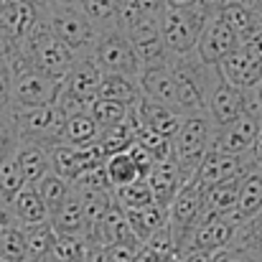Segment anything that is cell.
Wrapping results in <instances>:
<instances>
[{"mask_svg":"<svg viewBox=\"0 0 262 262\" xmlns=\"http://www.w3.org/2000/svg\"><path fill=\"white\" fill-rule=\"evenodd\" d=\"M250 104H252V92H245V89L229 84L222 74L216 79V84L209 94V104H206V115L211 117L214 127H224L239 117H245L250 112Z\"/></svg>","mask_w":262,"mask_h":262,"instance_id":"7c38bea8","label":"cell"},{"mask_svg":"<svg viewBox=\"0 0 262 262\" xmlns=\"http://www.w3.org/2000/svg\"><path fill=\"white\" fill-rule=\"evenodd\" d=\"M219 74L234 87L255 92L262 82V51L252 41L242 43L219 64Z\"/></svg>","mask_w":262,"mask_h":262,"instance_id":"4fadbf2b","label":"cell"},{"mask_svg":"<svg viewBox=\"0 0 262 262\" xmlns=\"http://www.w3.org/2000/svg\"><path fill=\"white\" fill-rule=\"evenodd\" d=\"M10 222H15V219L10 216V211H8V206H3V209H0V229H3L5 224H10Z\"/></svg>","mask_w":262,"mask_h":262,"instance_id":"7dc6e473","label":"cell"},{"mask_svg":"<svg viewBox=\"0 0 262 262\" xmlns=\"http://www.w3.org/2000/svg\"><path fill=\"white\" fill-rule=\"evenodd\" d=\"M232 247L247 252L252 260L262 262V211L255 219H250V222H245V224L239 227L237 239H234Z\"/></svg>","mask_w":262,"mask_h":262,"instance_id":"8d00e7d4","label":"cell"},{"mask_svg":"<svg viewBox=\"0 0 262 262\" xmlns=\"http://www.w3.org/2000/svg\"><path fill=\"white\" fill-rule=\"evenodd\" d=\"M219 15H222V18H224V23H227V26L239 36V41H242V43L255 41V36L262 31L260 13H257L252 5H247V3L229 0V3L219 10Z\"/></svg>","mask_w":262,"mask_h":262,"instance_id":"d4e9b609","label":"cell"},{"mask_svg":"<svg viewBox=\"0 0 262 262\" xmlns=\"http://www.w3.org/2000/svg\"><path fill=\"white\" fill-rule=\"evenodd\" d=\"M227 3H229V0H201V8H204L209 15H214V13H219Z\"/></svg>","mask_w":262,"mask_h":262,"instance_id":"f6af8a7d","label":"cell"},{"mask_svg":"<svg viewBox=\"0 0 262 262\" xmlns=\"http://www.w3.org/2000/svg\"><path fill=\"white\" fill-rule=\"evenodd\" d=\"M125 216L130 222L133 234L145 245L153 234H158L163 227H168V209L161 204H148L140 209H125Z\"/></svg>","mask_w":262,"mask_h":262,"instance_id":"484cf974","label":"cell"},{"mask_svg":"<svg viewBox=\"0 0 262 262\" xmlns=\"http://www.w3.org/2000/svg\"><path fill=\"white\" fill-rule=\"evenodd\" d=\"M26 3H31V5H33V8L38 10V13H43V10H46V8L51 5V0H26Z\"/></svg>","mask_w":262,"mask_h":262,"instance_id":"c3c4849f","label":"cell"},{"mask_svg":"<svg viewBox=\"0 0 262 262\" xmlns=\"http://www.w3.org/2000/svg\"><path fill=\"white\" fill-rule=\"evenodd\" d=\"M242 46L239 36L224 23V18L219 13L209 15L206 18V26L201 31V38H199V46L193 51V56L209 67H219L232 51H237Z\"/></svg>","mask_w":262,"mask_h":262,"instance_id":"8fae6325","label":"cell"},{"mask_svg":"<svg viewBox=\"0 0 262 262\" xmlns=\"http://www.w3.org/2000/svg\"><path fill=\"white\" fill-rule=\"evenodd\" d=\"M0 260L3 262H28L26 234L18 222H10L0 229Z\"/></svg>","mask_w":262,"mask_h":262,"instance_id":"d6a6232c","label":"cell"},{"mask_svg":"<svg viewBox=\"0 0 262 262\" xmlns=\"http://www.w3.org/2000/svg\"><path fill=\"white\" fill-rule=\"evenodd\" d=\"M173 74L178 112L183 117L186 115H206L209 94L219 79V67H209L191 54L183 59H173Z\"/></svg>","mask_w":262,"mask_h":262,"instance_id":"6da1fadb","label":"cell"},{"mask_svg":"<svg viewBox=\"0 0 262 262\" xmlns=\"http://www.w3.org/2000/svg\"><path fill=\"white\" fill-rule=\"evenodd\" d=\"M13 112V74L5 59H0V122H8Z\"/></svg>","mask_w":262,"mask_h":262,"instance_id":"7bdbcfd3","label":"cell"},{"mask_svg":"<svg viewBox=\"0 0 262 262\" xmlns=\"http://www.w3.org/2000/svg\"><path fill=\"white\" fill-rule=\"evenodd\" d=\"M140 92L145 99L150 102H161L178 110V97H176V74H173V61L171 64H161V67H148L140 72L138 77Z\"/></svg>","mask_w":262,"mask_h":262,"instance_id":"d6986e66","label":"cell"},{"mask_svg":"<svg viewBox=\"0 0 262 262\" xmlns=\"http://www.w3.org/2000/svg\"><path fill=\"white\" fill-rule=\"evenodd\" d=\"M64 115L56 110V104L46 107H13L10 122L18 133L20 140H33V143H46L54 145L59 143V130L64 125Z\"/></svg>","mask_w":262,"mask_h":262,"instance_id":"9c48e42d","label":"cell"},{"mask_svg":"<svg viewBox=\"0 0 262 262\" xmlns=\"http://www.w3.org/2000/svg\"><path fill=\"white\" fill-rule=\"evenodd\" d=\"M3 206H8V201H5V199H3V193H0V209H3Z\"/></svg>","mask_w":262,"mask_h":262,"instance_id":"816d5d0a","label":"cell"},{"mask_svg":"<svg viewBox=\"0 0 262 262\" xmlns=\"http://www.w3.org/2000/svg\"><path fill=\"white\" fill-rule=\"evenodd\" d=\"M239 3H247V5H252V8H255V3H257V0H239Z\"/></svg>","mask_w":262,"mask_h":262,"instance_id":"f5cc1de1","label":"cell"},{"mask_svg":"<svg viewBox=\"0 0 262 262\" xmlns=\"http://www.w3.org/2000/svg\"><path fill=\"white\" fill-rule=\"evenodd\" d=\"M89 56L97 61V67L104 74L140 77V72H143V67L138 61V54L130 43L127 31H122L117 26L97 31V38H94V46H92Z\"/></svg>","mask_w":262,"mask_h":262,"instance_id":"8992f818","label":"cell"},{"mask_svg":"<svg viewBox=\"0 0 262 262\" xmlns=\"http://www.w3.org/2000/svg\"><path fill=\"white\" fill-rule=\"evenodd\" d=\"M51 5H79V0H51Z\"/></svg>","mask_w":262,"mask_h":262,"instance_id":"681fc988","label":"cell"},{"mask_svg":"<svg viewBox=\"0 0 262 262\" xmlns=\"http://www.w3.org/2000/svg\"><path fill=\"white\" fill-rule=\"evenodd\" d=\"M102 77H104V72L97 67V61L89 54H84V56H77V61L69 69V74L64 77L61 87H64V92H69L72 97H77L79 102L92 104L99 97Z\"/></svg>","mask_w":262,"mask_h":262,"instance_id":"e0dca14e","label":"cell"},{"mask_svg":"<svg viewBox=\"0 0 262 262\" xmlns=\"http://www.w3.org/2000/svg\"><path fill=\"white\" fill-rule=\"evenodd\" d=\"M8 211L10 216L20 224V227H28V224H41V222H49V209L36 188V183H26L10 201H8Z\"/></svg>","mask_w":262,"mask_h":262,"instance_id":"603a6c76","label":"cell"},{"mask_svg":"<svg viewBox=\"0 0 262 262\" xmlns=\"http://www.w3.org/2000/svg\"><path fill=\"white\" fill-rule=\"evenodd\" d=\"M20 46L38 72H43L46 77H54L59 82H64V77L69 74V69L77 61V54L51 33V28L46 26L43 18H38V23L33 26V31L26 36V41Z\"/></svg>","mask_w":262,"mask_h":262,"instance_id":"3957f363","label":"cell"},{"mask_svg":"<svg viewBox=\"0 0 262 262\" xmlns=\"http://www.w3.org/2000/svg\"><path fill=\"white\" fill-rule=\"evenodd\" d=\"M239 183H242V176L239 178H232V181H224V183H216V186H209L206 188V196H204V211H206V216L234 214L237 199H239Z\"/></svg>","mask_w":262,"mask_h":262,"instance_id":"f546056e","label":"cell"},{"mask_svg":"<svg viewBox=\"0 0 262 262\" xmlns=\"http://www.w3.org/2000/svg\"><path fill=\"white\" fill-rule=\"evenodd\" d=\"M104 173L110 178L112 191H117V188H122V186H130V183L138 181V178H145L127 150H125V153L107 156V161H104Z\"/></svg>","mask_w":262,"mask_h":262,"instance_id":"1f68e13d","label":"cell"},{"mask_svg":"<svg viewBox=\"0 0 262 262\" xmlns=\"http://www.w3.org/2000/svg\"><path fill=\"white\" fill-rule=\"evenodd\" d=\"M206 18L209 13L204 8H163V13L158 15V26L173 59L191 56L196 51Z\"/></svg>","mask_w":262,"mask_h":262,"instance_id":"277c9868","label":"cell"},{"mask_svg":"<svg viewBox=\"0 0 262 262\" xmlns=\"http://www.w3.org/2000/svg\"><path fill=\"white\" fill-rule=\"evenodd\" d=\"M242 222L234 216V214H216V216H204V222L196 227V232L191 234L188 245L183 247L181 257L183 255H191V252H209V255H216L222 250H229L237 239V232H239ZM178 257V260H181Z\"/></svg>","mask_w":262,"mask_h":262,"instance_id":"30bf717a","label":"cell"},{"mask_svg":"<svg viewBox=\"0 0 262 262\" xmlns=\"http://www.w3.org/2000/svg\"><path fill=\"white\" fill-rule=\"evenodd\" d=\"M5 3H8V0H0V8H3V5H5Z\"/></svg>","mask_w":262,"mask_h":262,"instance_id":"680465c9","label":"cell"},{"mask_svg":"<svg viewBox=\"0 0 262 262\" xmlns=\"http://www.w3.org/2000/svg\"><path fill=\"white\" fill-rule=\"evenodd\" d=\"M255 10H257V13H260V18H262V5H257V8H255Z\"/></svg>","mask_w":262,"mask_h":262,"instance_id":"9f6ffc18","label":"cell"},{"mask_svg":"<svg viewBox=\"0 0 262 262\" xmlns=\"http://www.w3.org/2000/svg\"><path fill=\"white\" fill-rule=\"evenodd\" d=\"M214 140V122L209 115H186L183 125L173 138V158L183 178H193L201 161L211 150Z\"/></svg>","mask_w":262,"mask_h":262,"instance_id":"5b68a950","label":"cell"},{"mask_svg":"<svg viewBox=\"0 0 262 262\" xmlns=\"http://www.w3.org/2000/svg\"><path fill=\"white\" fill-rule=\"evenodd\" d=\"M89 115L94 117V122L99 125V130H112L122 122H127L130 117V107L120 104V102H112V99H102L97 97L92 104H89Z\"/></svg>","mask_w":262,"mask_h":262,"instance_id":"836d02e7","label":"cell"},{"mask_svg":"<svg viewBox=\"0 0 262 262\" xmlns=\"http://www.w3.org/2000/svg\"><path fill=\"white\" fill-rule=\"evenodd\" d=\"M51 227L56 234H67V237H87V214H84V201L82 193L72 186L69 199L49 216Z\"/></svg>","mask_w":262,"mask_h":262,"instance_id":"7402d4cb","label":"cell"},{"mask_svg":"<svg viewBox=\"0 0 262 262\" xmlns=\"http://www.w3.org/2000/svg\"><path fill=\"white\" fill-rule=\"evenodd\" d=\"M255 166L257 163L252 156H232V153H222V150H209L196 171V178L201 181L204 188H209V186L239 178L247 171H252Z\"/></svg>","mask_w":262,"mask_h":262,"instance_id":"9a60e30c","label":"cell"},{"mask_svg":"<svg viewBox=\"0 0 262 262\" xmlns=\"http://www.w3.org/2000/svg\"><path fill=\"white\" fill-rule=\"evenodd\" d=\"M145 181H148V186H150L156 201H158L161 206H166V209L171 206V201L176 199V193H178L181 186L186 183V178L181 173V168H178V163H176L173 156L166 158V161H156V166L148 171Z\"/></svg>","mask_w":262,"mask_h":262,"instance_id":"44dd1931","label":"cell"},{"mask_svg":"<svg viewBox=\"0 0 262 262\" xmlns=\"http://www.w3.org/2000/svg\"><path fill=\"white\" fill-rule=\"evenodd\" d=\"M257 171H260V173H262V161H260V163H257Z\"/></svg>","mask_w":262,"mask_h":262,"instance_id":"6f0895ef","label":"cell"},{"mask_svg":"<svg viewBox=\"0 0 262 262\" xmlns=\"http://www.w3.org/2000/svg\"><path fill=\"white\" fill-rule=\"evenodd\" d=\"M257 5H262V0H257V3H255V8H257Z\"/></svg>","mask_w":262,"mask_h":262,"instance_id":"91938a15","label":"cell"},{"mask_svg":"<svg viewBox=\"0 0 262 262\" xmlns=\"http://www.w3.org/2000/svg\"><path fill=\"white\" fill-rule=\"evenodd\" d=\"M51 262H89L87 237L56 234L54 247H51Z\"/></svg>","mask_w":262,"mask_h":262,"instance_id":"d590c367","label":"cell"},{"mask_svg":"<svg viewBox=\"0 0 262 262\" xmlns=\"http://www.w3.org/2000/svg\"><path fill=\"white\" fill-rule=\"evenodd\" d=\"M255 102H257V107L262 110V82H260V87L255 89Z\"/></svg>","mask_w":262,"mask_h":262,"instance_id":"f907efd6","label":"cell"},{"mask_svg":"<svg viewBox=\"0 0 262 262\" xmlns=\"http://www.w3.org/2000/svg\"><path fill=\"white\" fill-rule=\"evenodd\" d=\"M260 211H262V173L257 171V166H255L252 171H247V173L242 176L234 216L245 224V222L255 219Z\"/></svg>","mask_w":262,"mask_h":262,"instance_id":"4316f807","label":"cell"},{"mask_svg":"<svg viewBox=\"0 0 262 262\" xmlns=\"http://www.w3.org/2000/svg\"><path fill=\"white\" fill-rule=\"evenodd\" d=\"M120 3H122V0H79V5L84 8V13L89 15V20L97 26V31L117 26Z\"/></svg>","mask_w":262,"mask_h":262,"instance_id":"f35d334b","label":"cell"},{"mask_svg":"<svg viewBox=\"0 0 262 262\" xmlns=\"http://www.w3.org/2000/svg\"><path fill=\"white\" fill-rule=\"evenodd\" d=\"M5 61L13 74V107H46L56 102L61 92V82L38 72L26 56L23 46L8 54Z\"/></svg>","mask_w":262,"mask_h":262,"instance_id":"7a4b0ae2","label":"cell"},{"mask_svg":"<svg viewBox=\"0 0 262 262\" xmlns=\"http://www.w3.org/2000/svg\"><path fill=\"white\" fill-rule=\"evenodd\" d=\"M204 196H206V188L193 176V178H188L181 186V191L176 193V199L171 201V206H168V229L173 234L178 257H181L183 247L188 245L191 234L196 232V227L206 216V211H204Z\"/></svg>","mask_w":262,"mask_h":262,"instance_id":"ba28073f","label":"cell"},{"mask_svg":"<svg viewBox=\"0 0 262 262\" xmlns=\"http://www.w3.org/2000/svg\"><path fill=\"white\" fill-rule=\"evenodd\" d=\"M168 8H201V0H166Z\"/></svg>","mask_w":262,"mask_h":262,"instance_id":"bcb514c9","label":"cell"},{"mask_svg":"<svg viewBox=\"0 0 262 262\" xmlns=\"http://www.w3.org/2000/svg\"><path fill=\"white\" fill-rule=\"evenodd\" d=\"M0 18H3V41L5 43H23L26 36L38 23L41 13L26 0H8L0 8Z\"/></svg>","mask_w":262,"mask_h":262,"instance_id":"ac0fdd59","label":"cell"},{"mask_svg":"<svg viewBox=\"0 0 262 262\" xmlns=\"http://www.w3.org/2000/svg\"><path fill=\"white\" fill-rule=\"evenodd\" d=\"M135 143V125H133V117H127V122L112 127V130H104L99 135V145L104 148L107 156H115V153H125L130 145Z\"/></svg>","mask_w":262,"mask_h":262,"instance_id":"ab89813d","label":"cell"},{"mask_svg":"<svg viewBox=\"0 0 262 262\" xmlns=\"http://www.w3.org/2000/svg\"><path fill=\"white\" fill-rule=\"evenodd\" d=\"M99 97H102V99L120 102V104H125V107L133 110V107L143 99V92H140L138 77L104 74V77H102V87H99Z\"/></svg>","mask_w":262,"mask_h":262,"instance_id":"f1b7e54d","label":"cell"},{"mask_svg":"<svg viewBox=\"0 0 262 262\" xmlns=\"http://www.w3.org/2000/svg\"><path fill=\"white\" fill-rule=\"evenodd\" d=\"M115 201H117L122 209H140V206H148V204H158L145 178H138V181H133L130 186L117 188V191H115Z\"/></svg>","mask_w":262,"mask_h":262,"instance_id":"74e56055","label":"cell"},{"mask_svg":"<svg viewBox=\"0 0 262 262\" xmlns=\"http://www.w3.org/2000/svg\"><path fill=\"white\" fill-rule=\"evenodd\" d=\"M0 262H3V260H0Z\"/></svg>","mask_w":262,"mask_h":262,"instance_id":"94428289","label":"cell"},{"mask_svg":"<svg viewBox=\"0 0 262 262\" xmlns=\"http://www.w3.org/2000/svg\"><path fill=\"white\" fill-rule=\"evenodd\" d=\"M99 135H102V130L94 122V117L89 112H79V115H72V117L64 120V125L59 130V143L87 148V145L99 140Z\"/></svg>","mask_w":262,"mask_h":262,"instance_id":"83f0119b","label":"cell"},{"mask_svg":"<svg viewBox=\"0 0 262 262\" xmlns=\"http://www.w3.org/2000/svg\"><path fill=\"white\" fill-rule=\"evenodd\" d=\"M72 186H74L77 191H82V193H92V191H112L110 178H107V173H104V166H97V168L84 171V173L79 176Z\"/></svg>","mask_w":262,"mask_h":262,"instance_id":"b9f144b4","label":"cell"},{"mask_svg":"<svg viewBox=\"0 0 262 262\" xmlns=\"http://www.w3.org/2000/svg\"><path fill=\"white\" fill-rule=\"evenodd\" d=\"M133 112L143 125L153 127L156 133H161L168 140H173L178 135V130H181V125H183V115L178 110L168 107V104H161V102H150L145 97L133 107Z\"/></svg>","mask_w":262,"mask_h":262,"instance_id":"ffe728a7","label":"cell"},{"mask_svg":"<svg viewBox=\"0 0 262 262\" xmlns=\"http://www.w3.org/2000/svg\"><path fill=\"white\" fill-rule=\"evenodd\" d=\"M0 59H5V51H3V38H0Z\"/></svg>","mask_w":262,"mask_h":262,"instance_id":"db71d44e","label":"cell"},{"mask_svg":"<svg viewBox=\"0 0 262 262\" xmlns=\"http://www.w3.org/2000/svg\"><path fill=\"white\" fill-rule=\"evenodd\" d=\"M130 43L138 54V61L143 69L148 67H161V64H171L173 56L163 41V33H161V26H158V18H143L140 23H135L130 31Z\"/></svg>","mask_w":262,"mask_h":262,"instance_id":"5bb4252c","label":"cell"},{"mask_svg":"<svg viewBox=\"0 0 262 262\" xmlns=\"http://www.w3.org/2000/svg\"><path fill=\"white\" fill-rule=\"evenodd\" d=\"M0 38H3V18H0Z\"/></svg>","mask_w":262,"mask_h":262,"instance_id":"11a10c76","label":"cell"},{"mask_svg":"<svg viewBox=\"0 0 262 262\" xmlns=\"http://www.w3.org/2000/svg\"><path fill=\"white\" fill-rule=\"evenodd\" d=\"M23 186H26V178L20 171V163H18L15 153H10L0 166V193H3L5 201H10Z\"/></svg>","mask_w":262,"mask_h":262,"instance_id":"60d3db41","label":"cell"},{"mask_svg":"<svg viewBox=\"0 0 262 262\" xmlns=\"http://www.w3.org/2000/svg\"><path fill=\"white\" fill-rule=\"evenodd\" d=\"M36 188H38V193H41V199H43V204H46V209H49V216H51V214L69 199V193H72V183H69L67 178L56 176L54 171L43 176V178L36 183Z\"/></svg>","mask_w":262,"mask_h":262,"instance_id":"e575fe53","label":"cell"},{"mask_svg":"<svg viewBox=\"0 0 262 262\" xmlns=\"http://www.w3.org/2000/svg\"><path fill=\"white\" fill-rule=\"evenodd\" d=\"M41 18L51 28V33L64 41L77 56H84L92 51L97 38V26L89 20L82 5H49Z\"/></svg>","mask_w":262,"mask_h":262,"instance_id":"52a82bcc","label":"cell"},{"mask_svg":"<svg viewBox=\"0 0 262 262\" xmlns=\"http://www.w3.org/2000/svg\"><path fill=\"white\" fill-rule=\"evenodd\" d=\"M15 158L20 163V171L26 183H38L46 173H51V145L20 140L15 148Z\"/></svg>","mask_w":262,"mask_h":262,"instance_id":"cb8c5ba5","label":"cell"},{"mask_svg":"<svg viewBox=\"0 0 262 262\" xmlns=\"http://www.w3.org/2000/svg\"><path fill=\"white\" fill-rule=\"evenodd\" d=\"M255 115H257V135H255L252 158H255V163H260L262 161V110H255Z\"/></svg>","mask_w":262,"mask_h":262,"instance_id":"ee69618b","label":"cell"},{"mask_svg":"<svg viewBox=\"0 0 262 262\" xmlns=\"http://www.w3.org/2000/svg\"><path fill=\"white\" fill-rule=\"evenodd\" d=\"M255 135H257V115L247 112L245 117H239L224 127H214L211 150H222V153H232V156H252Z\"/></svg>","mask_w":262,"mask_h":262,"instance_id":"2e32d148","label":"cell"},{"mask_svg":"<svg viewBox=\"0 0 262 262\" xmlns=\"http://www.w3.org/2000/svg\"><path fill=\"white\" fill-rule=\"evenodd\" d=\"M23 234H26L28 262H43L51 257V247H54V239H56V232H54L51 222L28 224V227H23Z\"/></svg>","mask_w":262,"mask_h":262,"instance_id":"4dcf8cb0","label":"cell"}]
</instances>
